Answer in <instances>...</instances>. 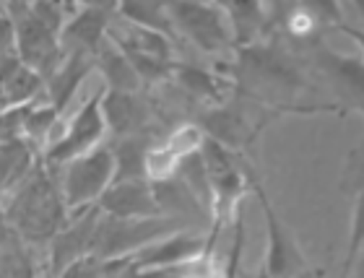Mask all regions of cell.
I'll return each mask as SVG.
<instances>
[{
    "instance_id": "6da1fadb",
    "label": "cell",
    "mask_w": 364,
    "mask_h": 278,
    "mask_svg": "<svg viewBox=\"0 0 364 278\" xmlns=\"http://www.w3.org/2000/svg\"><path fill=\"white\" fill-rule=\"evenodd\" d=\"M68 205L63 201L60 185L47 166H37L29 180L16 190L6 205L8 229L26 242H50L68 224Z\"/></svg>"
},
{
    "instance_id": "7a4b0ae2",
    "label": "cell",
    "mask_w": 364,
    "mask_h": 278,
    "mask_svg": "<svg viewBox=\"0 0 364 278\" xmlns=\"http://www.w3.org/2000/svg\"><path fill=\"white\" fill-rule=\"evenodd\" d=\"M185 226L182 216H159V218H114L99 213L97 232L91 240V257L97 260H114L128 257L144 250L151 242H159L169 234H177Z\"/></svg>"
},
{
    "instance_id": "3957f363",
    "label": "cell",
    "mask_w": 364,
    "mask_h": 278,
    "mask_svg": "<svg viewBox=\"0 0 364 278\" xmlns=\"http://www.w3.org/2000/svg\"><path fill=\"white\" fill-rule=\"evenodd\" d=\"M114 182V159L109 146H99L84 156L63 164V177L58 180L63 193V201L68 210L84 213L99 203V198L112 188Z\"/></svg>"
},
{
    "instance_id": "277c9868",
    "label": "cell",
    "mask_w": 364,
    "mask_h": 278,
    "mask_svg": "<svg viewBox=\"0 0 364 278\" xmlns=\"http://www.w3.org/2000/svg\"><path fill=\"white\" fill-rule=\"evenodd\" d=\"M3 11L14 26V55L26 68L42 75L47 83V78L58 70V65L65 58L60 37L47 29L45 23L31 14L26 3H11Z\"/></svg>"
},
{
    "instance_id": "5b68a950",
    "label": "cell",
    "mask_w": 364,
    "mask_h": 278,
    "mask_svg": "<svg viewBox=\"0 0 364 278\" xmlns=\"http://www.w3.org/2000/svg\"><path fill=\"white\" fill-rule=\"evenodd\" d=\"M247 180L250 188L255 190V196L260 201V210H263V221H266V237H268V250H266V273L271 278H296L302 276L304 271H310L307 255H304L302 245L296 240V234L291 232V226L276 213L271 198L263 190L255 177L252 169H247Z\"/></svg>"
},
{
    "instance_id": "8992f818",
    "label": "cell",
    "mask_w": 364,
    "mask_h": 278,
    "mask_svg": "<svg viewBox=\"0 0 364 278\" xmlns=\"http://www.w3.org/2000/svg\"><path fill=\"white\" fill-rule=\"evenodd\" d=\"M172 26H180L185 37L203 53H219L232 39V26L224 6L213 3H169Z\"/></svg>"
},
{
    "instance_id": "52a82bcc",
    "label": "cell",
    "mask_w": 364,
    "mask_h": 278,
    "mask_svg": "<svg viewBox=\"0 0 364 278\" xmlns=\"http://www.w3.org/2000/svg\"><path fill=\"white\" fill-rule=\"evenodd\" d=\"M105 133H107V122H105V114H102V94H94L73 114V120L68 122L65 133L47 149L45 161L58 166L68 164L73 159L99 149L102 141H105Z\"/></svg>"
},
{
    "instance_id": "ba28073f",
    "label": "cell",
    "mask_w": 364,
    "mask_h": 278,
    "mask_svg": "<svg viewBox=\"0 0 364 278\" xmlns=\"http://www.w3.org/2000/svg\"><path fill=\"white\" fill-rule=\"evenodd\" d=\"M205 250H208V245H205V240L200 234L177 232V234H169V237H164V240H159V242L146 245L144 250L128 255L125 260H128L130 268H136V271L161 273V271L180 268V265L190 263V260L203 257Z\"/></svg>"
},
{
    "instance_id": "9c48e42d",
    "label": "cell",
    "mask_w": 364,
    "mask_h": 278,
    "mask_svg": "<svg viewBox=\"0 0 364 278\" xmlns=\"http://www.w3.org/2000/svg\"><path fill=\"white\" fill-rule=\"evenodd\" d=\"M102 210L94 208L76 213L68 224L63 226L60 232L50 240V271L53 278H60L63 273L73 268L76 263H81L84 257H89L91 252V240L97 232V221Z\"/></svg>"
},
{
    "instance_id": "30bf717a",
    "label": "cell",
    "mask_w": 364,
    "mask_h": 278,
    "mask_svg": "<svg viewBox=\"0 0 364 278\" xmlns=\"http://www.w3.org/2000/svg\"><path fill=\"white\" fill-rule=\"evenodd\" d=\"M97 208L105 216L114 218H159L164 216L154 196V185L149 180L114 182L105 196L99 198Z\"/></svg>"
},
{
    "instance_id": "8fae6325",
    "label": "cell",
    "mask_w": 364,
    "mask_h": 278,
    "mask_svg": "<svg viewBox=\"0 0 364 278\" xmlns=\"http://www.w3.org/2000/svg\"><path fill=\"white\" fill-rule=\"evenodd\" d=\"M45 78L26 68L16 55L0 58V112L37 105Z\"/></svg>"
},
{
    "instance_id": "7c38bea8",
    "label": "cell",
    "mask_w": 364,
    "mask_h": 278,
    "mask_svg": "<svg viewBox=\"0 0 364 278\" xmlns=\"http://www.w3.org/2000/svg\"><path fill=\"white\" fill-rule=\"evenodd\" d=\"M107 26H109L107 8L102 6L78 8V14L73 18H68V23H65V29L60 34L63 53H86L94 58L99 53V47L105 45Z\"/></svg>"
},
{
    "instance_id": "4fadbf2b",
    "label": "cell",
    "mask_w": 364,
    "mask_h": 278,
    "mask_svg": "<svg viewBox=\"0 0 364 278\" xmlns=\"http://www.w3.org/2000/svg\"><path fill=\"white\" fill-rule=\"evenodd\" d=\"M102 114H105L107 130H112L120 138L144 136L146 120H149V109L136 94L109 89L102 94Z\"/></svg>"
},
{
    "instance_id": "5bb4252c",
    "label": "cell",
    "mask_w": 364,
    "mask_h": 278,
    "mask_svg": "<svg viewBox=\"0 0 364 278\" xmlns=\"http://www.w3.org/2000/svg\"><path fill=\"white\" fill-rule=\"evenodd\" d=\"M203 130L205 138L216 141L219 146H224L227 151H240L247 149L255 136H258V125H252L242 112L237 109H229V107H216V109H208L203 114Z\"/></svg>"
},
{
    "instance_id": "9a60e30c",
    "label": "cell",
    "mask_w": 364,
    "mask_h": 278,
    "mask_svg": "<svg viewBox=\"0 0 364 278\" xmlns=\"http://www.w3.org/2000/svg\"><path fill=\"white\" fill-rule=\"evenodd\" d=\"M94 68V58L86 53H65L63 63L58 65L50 78H47V97L50 102L47 105L55 107L58 112L63 114V109L68 107V102L76 97L78 86L84 83V78Z\"/></svg>"
},
{
    "instance_id": "2e32d148",
    "label": "cell",
    "mask_w": 364,
    "mask_h": 278,
    "mask_svg": "<svg viewBox=\"0 0 364 278\" xmlns=\"http://www.w3.org/2000/svg\"><path fill=\"white\" fill-rule=\"evenodd\" d=\"M34 164H37L34 146L26 138L16 136L0 143V198L14 196L16 190L29 180V174L37 169Z\"/></svg>"
},
{
    "instance_id": "e0dca14e",
    "label": "cell",
    "mask_w": 364,
    "mask_h": 278,
    "mask_svg": "<svg viewBox=\"0 0 364 278\" xmlns=\"http://www.w3.org/2000/svg\"><path fill=\"white\" fill-rule=\"evenodd\" d=\"M94 65L102 70V78L107 81V89L109 91L138 94L141 83H144L138 70L133 68V63L128 60V55L122 53L109 37L105 39V45L99 47V53L94 55Z\"/></svg>"
},
{
    "instance_id": "ac0fdd59",
    "label": "cell",
    "mask_w": 364,
    "mask_h": 278,
    "mask_svg": "<svg viewBox=\"0 0 364 278\" xmlns=\"http://www.w3.org/2000/svg\"><path fill=\"white\" fill-rule=\"evenodd\" d=\"M149 149H151V146H149V141H146L144 136L120 138V143L112 149L114 182L149 180V177H146V156H149Z\"/></svg>"
},
{
    "instance_id": "d6986e66",
    "label": "cell",
    "mask_w": 364,
    "mask_h": 278,
    "mask_svg": "<svg viewBox=\"0 0 364 278\" xmlns=\"http://www.w3.org/2000/svg\"><path fill=\"white\" fill-rule=\"evenodd\" d=\"M229 16V26H232V39L240 47H250L260 29L266 26V6L260 3H235V6H224Z\"/></svg>"
},
{
    "instance_id": "ffe728a7",
    "label": "cell",
    "mask_w": 364,
    "mask_h": 278,
    "mask_svg": "<svg viewBox=\"0 0 364 278\" xmlns=\"http://www.w3.org/2000/svg\"><path fill=\"white\" fill-rule=\"evenodd\" d=\"M120 14L128 18V23L141 26V29L156 31L167 37L172 31V18H169V8L159 3H125L120 6Z\"/></svg>"
},
{
    "instance_id": "44dd1931",
    "label": "cell",
    "mask_w": 364,
    "mask_h": 278,
    "mask_svg": "<svg viewBox=\"0 0 364 278\" xmlns=\"http://www.w3.org/2000/svg\"><path fill=\"white\" fill-rule=\"evenodd\" d=\"M175 75H177V83H180L182 89L193 94L198 99H211L216 102L219 99V81L213 78L211 73H205L203 68H196V65H175Z\"/></svg>"
},
{
    "instance_id": "7402d4cb",
    "label": "cell",
    "mask_w": 364,
    "mask_h": 278,
    "mask_svg": "<svg viewBox=\"0 0 364 278\" xmlns=\"http://www.w3.org/2000/svg\"><path fill=\"white\" fill-rule=\"evenodd\" d=\"M364 250V190H359L354 196V210H351V232L349 242H346V255H343L341 265V276L338 278H349L351 268L357 263L359 252Z\"/></svg>"
},
{
    "instance_id": "603a6c76",
    "label": "cell",
    "mask_w": 364,
    "mask_h": 278,
    "mask_svg": "<svg viewBox=\"0 0 364 278\" xmlns=\"http://www.w3.org/2000/svg\"><path fill=\"white\" fill-rule=\"evenodd\" d=\"M29 8H31V14L37 16L47 29L60 37L63 29H65V23H68V18H65V8L55 6V3H31Z\"/></svg>"
},
{
    "instance_id": "cb8c5ba5",
    "label": "cell",
    "mask_w": 364,
    "mask_h": 278,
    "mask_svg": "<svg viewBox=\"0 0 364 278\" xmlns=\"http://www.w3.org/2000/svg\"><path fill=\"white\" fill-rule=\"evenodd\" d=\"M341 31H343V34H349V37L357 42L359 50H362V60H364V29H354V26H346V23H341Z\"/></svg>"
},
{
    "instance_id": "d4e9b609",
    "label": "cell",
    "mask_w": 364,
    "mask_h": 278,
    "mask_svg": "<svg viewBox=\"0 0 364 278\" xmlns=\"http://www.w3.org/2000/svg\"><path fill=\"white\" fill-rule=\"evenodd\" d=\"M349 278H364V250L359 252L357 263H354V268H351V276Z\"/></svg>"
},
{
    "instance_id": "484cf974",
    "label": "cell",
    "mask_w": 364,
    "mask_h": 278,
    "mask_svg": "<svg viewBox=\"0 0 364 278\" xmlns=\"http://www.w3.org/2000/svg\"><path fill=\"white\" fill-rule=\"evenodd\" d=\"M11 232L8 229V224H6V218L0 216V250H6V234Z\"/></svg>"
},
{
    "instance_id": "4316f807",
    "label": "cell",
    "mask_w": 364,
    "mask_h": 278,
    "mask_svg": "<svg viewBox=\"0 0 364 278\" xmlns=\"http://www.w3.org/2000/svg\"><path fill=\"white\" fill-rule=\"evenodd\" d=\"M255 278H271V276H268V273H266V268H260L258 276H255Z\"/></svg>"
}]
</instances>
